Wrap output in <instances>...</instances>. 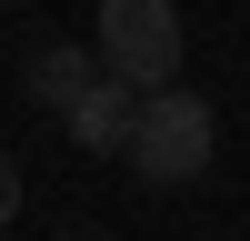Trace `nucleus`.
I'll use <instances>...</instances> for the list:
<instances>
[{
	"label": "nucleus",
	"instance_id": "obj_1",
	"mask_svg": "<svg viewBox=\"0 0 250 241\" xmlns=\"http://www.w3.org/2000/svg\"><path fill=\"white\" fill-rule=\"evenodd\" d=\"M120 161H130L150 191H190V181L220 161V111L200 91H180V80L170 91H140V120H130V151Z\"/></svg>",
	"mask_w": 250,
	"mask_h": 241
},
{
	"label": "nucleus",
	"instance_id": "obj_2",
	"mask_svg": "<svg viewBox=\"0 0 250 241\" xmlns=\"http://www.w3.org/2000/svg\"><path fill=\"white\" fill-rule=\"evenodd\" d=\"M90 50H100V71H120L130 91H170L180 80V10L170 0H100Z\"/></svg>",
	"mask_w": 250,
	"mask_h": 241
},
{
	"label": "nucleus",
	"instance_id": "obj_3",
	"mask_svg": "<svg viewBox=\"0 0 250 241\" xmlns=\"http://www.w3.org/2000/svg\"><path fill=\"white\" fill-rule=\"evenodd\" d=\"M130 120H140V91H130L120 71H100L90 91L60 111V131H70L80 151H100V161H110V151H130Z\"/></svg>",
	"mask_w": 250,
	"mask_h": 241
},
{
	"label": "nucleus",
	"instance_id": "obj_4",
	"mask_svg": "<svg viewBox=\"0 0 250 241\" xmlns=\"http://www.w3.org/2000/svg\"><path fill=\"white\" fill-rule=\"evenodd\" d=\"M90 80H100V50H90V40H50V50H30L20 91H30V111H70Z\"/></svg>",
	"mask_w": 250,
	"mask_h": 241
},
{
	"label": "nucleus",
	"instance_id": "obj_5",
	"mask_svg": "<svg viewBox=\"0 0 250 241\" xmlns=\"http://www.w3.org/2000/svg\"><path fill=\"white\" fill-rule=\"evenodd\" d=\"M10 211H20V161L0 151V221H10Z\"/></svg>",
	"mask_w": 250,
	"mask_h": 241
}]
</instances>
